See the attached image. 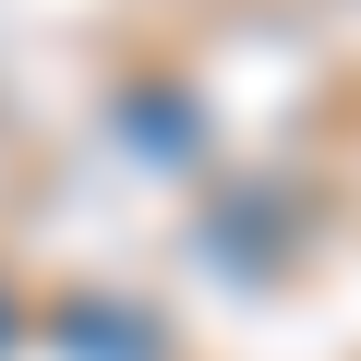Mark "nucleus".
<instances>
[{
  "mask_svg": "<svg viewBox=\"0 0 361 361\" xmlns=\"http://www.w3.org/2000/svg\"><path fill=\"white\" fill-rule=\"evenodd\" d=\"M0 361H13V289H0Z\"/></svg>",
  "mask_w": 361,
  "mask_h": 361,
  "instance_id": "nucleus-1",
  "label": "nucleus"
}]
</instances>
